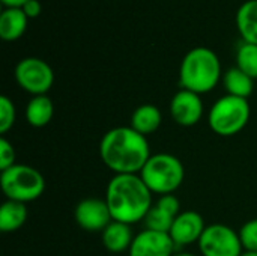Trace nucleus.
<instances>
[{
	"label": "nucleus",
	"mask_w": 257,
	"mask_h": 256,
	"mask_svg": "<svg viewBox=\"0 0 257 256\" xmlns=\"http://www.w3.org/2000/svg\"><path fill=\"white\" fill-rule=\"evenodd\" d=\"M250 104L245 98L224 95L218 98L208 113V124L211 130L223 137L238 134L250 121Z\"/></svg>",
	"instance_id": "6"
},
{
	"label": "nucleus",
	"mask_w": 257,
	"mask_h": 256,
	"mask_svg": "<svg viewBox=\"0 0 257 256\" xmlns=\"http://www.w3.org/2000/svg\"><path fill=\"white\" fill-rule=\"evenodd\" d=\"M161 124H163L161 110L154 104H142L133 112L130 127L146 137L148 134L155 133L161 127Z\"/></svg>",
	"instance_id": "14"
},
{
	"label": "nucleus",
	"mask_w": 257,
	"mask_h": 256,
	"mask_svg": "<svg viewBox=\"0 0 257 256\" xmlns=\"http://www.w3.org/2000/svg\"><path fill=\"white\" fill-rule=\"evenodd\" d=\"M236 66L250 75L253 80L257 78V45L242 42L236 51Z\"/></svg>",
	"instance_id": "21"
},
{
	"label": "nucleus",
	"mask_w": 257,
	"mask_h": 256,
	"mask_svg": "<svg viewBox=\"0 0 257 256\" xmlns=\"http://www.w3.org/2000/svg\"><path fill=\"white\" fill-rule=\"evenodd\" d=\"M223 86L227 95L247 100L253 94L254 80L250 75H247L244 71H241L238 66H233L223 74Z\"/></svg>",
	"instance_id": "18"
},
{
	"label": "nucleus",
	"mask_w": 257,
	"mask_h": 256,
	"mask_svg": "<svg viewBox=\"0 0 257 256\" xmlns=\"http://www.w3.org/2000/svg\"><path fill=\"white\" fill-rule=\"evenodd\" d=\"M139 175L152 193L163 196L175 193L182 186L185 169L178 157L160 152L149 157Z\"/></svg>",
	"instance_id": "4"
},
{
	"label": "nucleus",
	"mask_w": 257,
	"mask_h": 256,
	"mask_svg": "<svg viewBox=\"0 0 257 256\" xmlns=\"http://www.w3.org/2000/svg\"><path fill=\"white\" fill-rule=\"evenodd\" d=\"M27 15L21 8H6L0 14V36L5 41H17L27 29Z\"/></svg>",
	"instance_id": "15"
},
{
	"label": "nucleus",
	"mask_w": 257,
	"mask_h": 256,
	"mask_svg": "<svg viewBox=\"0 0 257 256\" xmlns=\"http://www.w3.org/2000/svg\"><path fill=\"white\" fill-rule=\"evenodd\" d=\"M15 80L18 86L30 95H47L54 83L51 66L38 57H26L15 66Z\"/></svg>",
	"instance_id": "8"
},
{
	"label": "nucleus",
	"mask_w": 257,
	"mask_h": 256,
	"mask_svg": "<svg viewBox=\"0 0 257 256\" xmlns=\"http://www.w3.org/2000/svg\"><path fill=\"white\" fill-rule=\"evenodd\" d=\"M175 252L176 246L169 234L145 229L134 237L128 256H172Z\"/></svg>",
	"instance_id": "11"
},
{
	"label": "nucleus",
	"mask_w": 257,
	"mask_h": 256,
	"mask_svg": "<svg viewBox=\"0 0 257 256\" xmlns=\"http://www.w3.org/2000/svg\"><path fill=\"white\" fill-rule=\"evenodd\" d=\"M54 115V106L48 95L32 97L26 106V119L33 128H42L48 125Z\"/></svg>",
	"instance_id": "16"
},
{
	"label": "nucleus",
	"mask_w": 257,
	"mask_h": 256,
	"mask_svg": "<svg viewBox=\"0 0 257 256\" xmlns=\"http://www.w3.org/2000/svg\"><path fill=\"white\" fill-rule=\"evenodd\" d=\"M21 9L24 11L27 18H36L41 14V3L38 0H29L27 3H24Z\"/></svg>",
	"instance_id": "26"
},
{
	"label": "nucleus",
	"mask_w": 257,
	"mask_h": 256,
	"mask_svg": "<svg viewBox=\"0 0 257 256\" xmlns=\"http://www.w3.org/2000/svg\"><path fill=\"white\" fill-rule=\"evenodd\" d=\"M14 164H17L15 163V149L6 137H2L0 139V170L3 172Z\"/></svg>",
	"instance_id": "24"
},
{
	"label": "nucleus",
	"mask_w": 257,
	"mask_h": 256,
	"mask_svg": "<svg viewBox=\"0 0 257 256\" xmlns=\"http://www.w3.org/2000/svg\"><path fill=\"white\" fill-rule=\"evenodd\" d=\"M239 237L244 250L257 252V217L242 225V228L239 229Z\"/></svg>",
	"instance_id": "23"
},
{
	"label": "nucleus",
	"mask_w": 257,
	"mask_h": 256,
	"mask_svg": "<svg viewBox=\"0 0 257 256\" xmlns=\"http://www.w3.org/2000/svg\"><path fill=\"white\" fill-rule=\"evenodd\" d=\"M99 155L114 175H123L140 174L152 154L145 136L131 127H116L102 136Z\"/></svg>",
	"instance_id": "1"
},
{
	"label": "nucleus",
	"mask_w": 257,
	"mask_h": 256,
	"mask_svg": "<svg viewBox=\"0 0 257 256\" xmlns=\"http://www.w3.org/2000/svg\"><path fill=\"white\" fill-rule=\"evenodd\" d=\"M134 237L136 235L133 234L131 225L116 220H111V223L101 232L102 246L111 253H122L130 250Z\"/></svg>",
	"instance_id": "13"
},
{
	"label": "nucleus",
	"mask_w": 257,
	"mask_h": 256,
	"mask_svg": "<svg viewBox=\"0 0 257 256\" xmlns=\"http://www.w3.org/2000/svg\"><path fill=\"white\" fill-rule=\"evenodd\" d=\"M77 225L87 232H102L113 220L105 199L86 198L80 201L74 211Z\"/></svg>",
	"instance_id": "9"
},
{
	"label": "nucleus",
	"mask_w": 257,
	"mask_h": 256,
	"mask_svg": "<svg viewBox=\"0 0 257 256\" xmlns=\"http://www.w3.org/2000/svg\"><path fill=\"white\" fill-rule=\"evenodd\" d=\"M176 217L170 216L169 213H166L164 210H161L160 207H157L155 204L151 207V210L148 211V214L143 219V225L145 229L148 231H155V232H163V234H169L173 225V220Z\"/></svg>",
	"instance_id": "20"
},
{
	"label": "nucleus",
	"mask_w": 257,
	"mask_h": 256,
	"mask_svg": "<svg viewBox=\"0 0 257 256\" xmlns=\"http://www.w3.org/2000/svg\"><path fill=\"white\" fill-rule=\"evenodd\" d=\"M206 229L203 217L197 211H182L172 225L169 232L176 249L199 243L203 231Z\"/></svg>",
	"instance_id": "12"
},
{
	"label": "nucleus",
	"mask_w": 257,
	"mask_h": 256,
	"mask_svg": "<svg viewBox=\"0 0 257 256\" xmlns=\"http://www.w3.org/2000/svg\"><path fill=\"white\" fill-rule=\"evenodd\" d=\"M0 186L6 199L27 204L39 199L45 190L44 175L27 164H14L0 174Z\"/></svg>",
	"instance_id": "5"
},
{
	"label": "nucleus",
	"mask_w": 257,
	"mask_h": 256,
	"mask_svg": "<svg viewBox=\"0 0 257 256\" xmlns=\"http://www.w3.org/2000/svg\"><path fill=\"white\" fill-rule=\"evenodd\" d=\"M27 220V207L26 204L6 199L0 207V229L2 232H15Z\"/></svg>",
	"instance_id": "19"
},
{
	"label": "nucleus",
	"mask_w": 257,
	"mask_h": 256,
	"mask_svg": "<svg viewBox=\"0 0 257 256\" xmlns=\"http://www.w3.org/2000/svg\"><path fill=\"white\" fill-rule=\"evenodd\" d=\"M236 27L244 42L257 45V0H248L236 12Z\"/></svg>",
	"instance_id": "17"
},
{
	"label": "nucleus",
	"mask_w": 257,
	"mask_h": 256,
	"mask_svg": "<svg viewBox=\"0 0 257 256\" xmlns=\"http://www.w3.org/2000/svg\"><path fill=\"white\" fill-rule=\"evenodd\" d=\"M15 116H17L15 104L12 103L11 98L2 95L0 97V133L2 134H6L14 127Z\"/></svg>",
	"instance_id": "22"
},
{
	"label": "nucleus",
	"mask_w": 257,
	"mask_h": 256,
	"mask_svg": "<svg viewBox=\"0 0 257 256\" xmlns=\"http://www.w3.org/2000/svg\"><path fill=\"white\" fill-rule=\"evenodd\" d=\"M197 244L202 256H239L244 252L239 232L223 223L206 226Z\"/></svg>",
	"instance_id": "7"
},
{
	"label": "nucleus",
	"mask_w": 257,
	"mask_h": 256,
	"mask_svg": "<svg viewBox=\"0 0 257 256\" xmlns=\"http://www.w3.org/2000/svg\"><path fill=\"white\" fill-rule=\"evenodd\" d=\"M157 207H160L161 210H164L166 213H169L173 217H178L182 211H181V202L179 199L172 193V195H163L158 198V201L155 202Z\"/></svg>",
	"instance_id": "25"
},
{
	"label": "nucleus",
	"mask_w": 257,
	"mask_h": 256,
	"mask_svg": "<svg viewBox=\"0 0 257 256\" xmlns=\"http://www.w3.org/2000/svg\"><path fill=\"white\" fill-rule=\"evenodd\" d=\"M221 78V63L215 51L206 47L190 50L179 68V83L199 95L211 92Z\"/></svg>",
	"instance_id": "3"
},
{
	"label": "nucleus",
	"mask_w": 257,
	"mask_h": 256,
	"mask_svg": "<svg viewBox=\"0 0 257 256\" xmlns=\"http://www.w3.org/2000/svg\"><path fill=\"white\" fill-rule=\"evenodd\" d=\"M239 256H257V252H254V250H244Z\"/></svg>",
	"instance_id": "28"
},
{
	"label": "nucleus",
	"mask_w": 257,
	"mask_h": 256,
	"mask_svg": "<svg viewBox=\"0 0 257 256\" xmlns=\"http://www.w3.org/2000/svg\"><path fill=\"white\" fill-rule=\"evenodd\" d=\"M6 8H23L29 0H0Z\"/></svg>",
	"instance_id": "27"
},
{
	"label": "nucleus",
	"mask_w": 257,
	"mask_h": 256,
	"mask_svg": "<svg viewBox=\"0 0 257 256\" xmlns=\"http://www.w3.org/2000/svg\"><path fill=\"white\" fill-rule=\"evenodd\" d=\"M170 115L181 127H193L203 118V101L199 94L188 89L176 92L170 101Z\"/></svg>",
	"instance_id": "10"
},
{
	"label": "nucleus",
	"mask_w": 257,
	"mask_h": 256,
	"mask_svg": "<svg viewBox=\"0 0 257 256\" xmlns=\"http://www.w3.org/2000/svg\"><path fill=\"white\" fill-rule=\"evenodd\" d=\"M172 256H196V255H193V253H190V252H175Z\"/></svg>",
	"instance_id": "29"
},
{
	"label": "nucleus",
	"mask_w": 257,
	"mask_h": 256,
	"mask_svg": "<svg viewBox=\"0 0 257 256\" xmlns=\"http://www.w3.org/2000/svg\"><path fill=\"white\" fill-rule=\"evenodd\" d=\"M105 202L113 220L128 225L143 222L154 205L152 192L139 174L114 175L107 186Z\"/></svg>",
	"instance_id": "2"
}]
</instances>
